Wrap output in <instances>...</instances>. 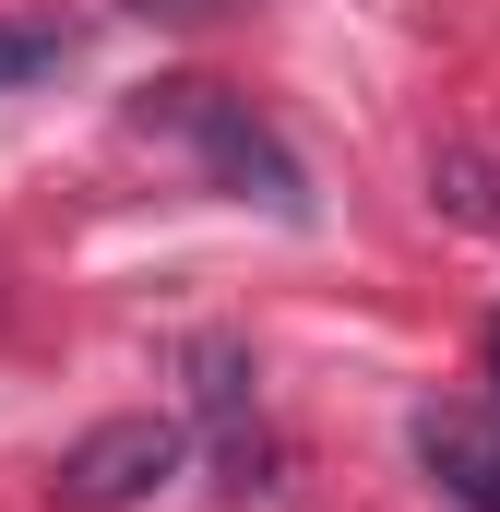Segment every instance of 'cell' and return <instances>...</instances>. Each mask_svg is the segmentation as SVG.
<instances>
[{"label":"cell","instance_id":"1","mask_svg":"<svg viewBox=\"0 0 500 512\" xmlns=\"http://www.w3.org/2000/svg\"><path fill=\"white\" fill-rule=\"evenodd\" d=\"M143 131H179V143L203 155V179H215V191H239V203H262V215H286V227L310 215V179H298V155H286L274 131L250 120L227 84H155V96H143Z\"/></svg>","mask_w":500,"mask_h":512},{"label":"cell","instance_id":"2","mask_svg":"<svg viewBox=\"0 0 500 512\" xmlns=\"http://www.w3.org/2000/svg\"><path fill=\"white\" fill-rule=\"evenodd\" d=\"M179 465H191V429H179V417H96V429L48 465V501L60 512H131V501H155Z\"/></svg>","mask_w":500,"mask_h":512},{"label":"cell","instance_id":"3","mask_svg":"<svg viewBox=\"0 0 500 512\" xmlns=\"http://www.w3.org/2000/svg\"><path fill=\"white\" fill-rule=\"evenodd\" d=\"M417 465L453 512H500V417L489 405H417Z\"/></svg>","mask_w":500,"mask_h":512},{"label":"cell","instance_id":"4","mask_svg":"<svg viewBox=\"0 0 500 512\" xmlns=\"http://www.w3.org/2000/svg\"><path fill=\"white\" fill-rule=\"evenodd\" d=\"M429 203L500 239V155H477V143H441V155H429Z\"/></svg>","mask_w":500,"mask_h":512},{"label":"cell","instance_id":"5","mask_svg":"<svg viewBox=\"0 0 500 512\" xmlns=\"http://www.w3.org/2000/svg\"><path fill=\"white\" fill-rule=\"evenodd\" d=\"M60 60H72V24H48V12H0V96L48 84Z\"/></svg>","mask_w":500,"mask_h":512},{"label":"cell","instance_id":"6","mask_svg":"<svg viewBox=\"0 0 500 512\" xmlns=\"http://www.w3.org/2000/svg\"><path fill=\"white\" fill-rule=\"evenodd\" d=\"M155 12H215V0H155Z\"/></svg>","mask_w":500,"mask_h":512},{"label":"cell","instance_id":"7","mask_svg":"<svg viewBox=\"0 0 500 512\" xmlns=\"http://www.w3.org/2000/svg\"><path fill=\"white\" fill-rule=\"evenodd\" d=\"M489 382H500V322H489Z\"/></svg>","mask_w":500,"mask_h":512}]
</instances>
